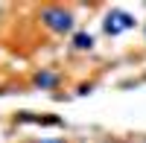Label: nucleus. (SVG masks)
<instances>
[{
    "instance_id": "7ed1b4c3",
    "label": "nucleus",
    "mask_w": 146,
    "mask_h": 143,
    "mask_svg": "<svg viewBox=\"0 0 146 143\" xmlns=\"http://www.w3.org/2000/svg\"><path fill=\"white\" fill-rule=\"evenodd\" d=\"M35 82H38L41 88H56V82H58V79H56L53 73H38V79H35Z\"/></svg>"
},
{
    "instance_id": "20e7f679",
    "label": "nucleus",
    "mask_w": 146,
    "mask_h": 143,
    "mask_svg": "<svg viewBox=\"0 0 146 143\" xmlns=\"http://www.w3.org/2000/svg\"><path fill=\"white\" fill-rule=\"evenodd\" d=\"M91 44H94V41H91V35H82V32L76 35V47H82V50H85V47H91Z\"/></svg>"
},
{
    "instance_id": "f257e3e1",
    "label": "nucleus",
    "mask_w": 146,
    "mask_h": 143,
    "mask_svg": "<svg viewBox=\"0 0 146 143\" xmlns=\"http://www.w3.org/2000/svg\"><path fill=\"white\" fill-rule=\"evenodd\" d=\"M41 21L50 26L53 32H70V26H73V15L70 12H64V9H44L41 12Z\"/></svg>"
},
{
    "instance_id": "39448f33",
    "label": "nucleus",
    "mask_w": 146,
    "mask_h": 143,
    "mask_svg": "<svg viewBox=\"0 0 146 143\" xmlns=\"http://www.w3.org/2000/svg\"><path fill=\"white\" fill-rule=\"evenodd\" d=\"M47 143H58V140H47Z\"/></svg>"
},
{
    "instance_id": "f03ea898",
    "label": "nucleus",
    "mask_w": 146,
    "mask_h": 143,
    "mask_svg": "<svg viewBox=\"0 0 146 143\" xmlns=\"http://www.w3.org/2000/svg\"><path fill=\"white\" fill-rule=\"evenodd\" d=\"M131 26H135V18H131L129 12H123V9H111V12H108V18H105V32L108 35L126 32Z\"/></svg>"
}]
</instances>
